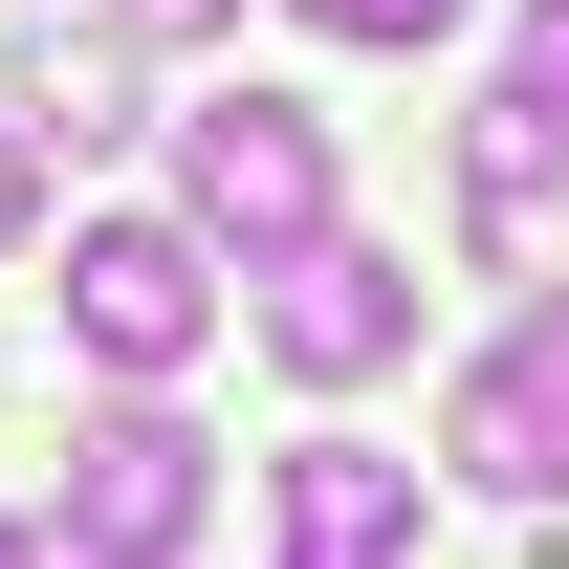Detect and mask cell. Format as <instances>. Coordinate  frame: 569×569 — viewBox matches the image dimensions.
Here are the masks:
<instances>
[{
    "mask_svg": "<svg viewBox=\"0 0 569 569\" xmlns=\"http://www.w3.org/2000/svg\"><path fill=\"white\" fill-rule=\"evenodd\" d=\"M438 460H460L482 503H569V284L460 372V395H438Z\"/></svg>",
    "mask_w": 569,
    "mask_h": 569,
    "instance_id": "cell-4",
    "label": "cell"
},
{
    "mask_svg": "<svg viewBox=\"0 0 569 569\" xmlns=\"http://www.w3.org/2000/svg\"><path fill=\"white\" fill-rule=\"evenodd\" d=\"M0 132H22V153H132V132H153V110H132V44H110V22H22Z\"/></svg>",
    "mask_w": 569,
    "mask_h": 569,
    "instance_id": "cell-7",
    "label": "cell"
},
{
    "mask_svg": "<svg viewBox=\"0 0 569 569\" xmlns=\"http://www.w3.org/2000/svg\"><path fill=\"white\" fill-rule=\"evenodd\" d=\"M307 22H329V44H438L460 0H307Z\"/></svg>",
    "mask_w": 569,
    "mask_h": 569,
    "instance_id": "cell-11",
    "label": "cell"
},
{
    "mask_svg": "<svg viewBox=\"0 0 569 569\" xmlns=\"http://www.w3.org/2000/svg\"><path fill=\"white\" fill-rule=\"evenodd\" d=\"M22 241H44V153L0 132V263H22Z\"/></svg>",
    "mask_w": 569,
    "mask_h": 569,
    "instance_id": "cell-12",
    "label": "cell"
},
{
    "mask_svg": "<svg viewBox=\"0 0 569 569\" xmlns=\"http://www.w3.org/2000/svg\"><path fill=\"white\" fill-rule=\"evenodd\" d=\"M263 351L307 372V395H351V372H395V351H417V263L329 219L307 263H263Z\"/></svg>",
    "mask_w": 569,
    "mask_h": 569,
    "instance_id": "cell-5",
    "label": "cell"
},
{
    "mask_svg": "<svg viewBox=\"0 0 569 569\" xmlns=\"http://www.w3.org/2000/svg\"><path fill=\"white\" fill-rule=\"evenodd\" d=\"M460 241H482L503 284L569 263V132L526 110V88H482V110H460Z\"/></svg>",
    "mask_w": 569,
    "mask_h": 569,
    "instance_id": "cell-6",
    "label": "cell"
},
{
    "mask_svg": "<svg viewBox=\"0 0 569 569\" xmlns=\"http://www.w3.org/2000/svg\"><path fill=\"white\" fill-rule=\"evenodd\" d=\"M284 569H417V460L307 438V460H284Z\"/></svg>",
    "mask_w": 569,
    "mask_h": 569,
    "instance_id": "cell-8",
    "label": "cell"
},
{
    "mask_svg": "<svg viewBox=\"0 0 569 569\" xmlns=\"http://www.w3.org/2000/svg\"><path fill=\"white\" fill-rule=\"evenodd\" d=\"M0 569H88V548H67V526H0Z\"/></svg>",
    "mask_w": 569,
    "mask_h": 569,
    "instance_id": "cell-13",
    "label": "cell"
},
{
    "mask_svg": "<svg viewBox=\"0 0 569 569\" xmlns=\"http://www.w3.org/2000/svg\"><path fill=\"white\" fill-rule=\"evenodd\" d=\"M503 88H526V110L569 132V0H526V22H503Z\"/></svg>",
    "mask_w": 569,
    "mask_h": 569,
    "instance_id": "cell-9",
    "label": "cell"
},
{
    "mask_svg": "<svg viewBox=\"0 0 569 569\" xmlns=\"http://www.w3.org/2000/svg\"><path fill=\"white\" fill-rule=\"evenodd\" d=\"M44 526H67L88 569H176L219 526V460H198V417H176V395H110V417L67 438V503H44Z\"/></svg>",
    "mask_w": 569,
    "mask_h": 569,
    "instance_id": "cell-2",
    "label": "cell"
},
{
    "mask_svg": "<svg viewBox=\"0 0 569 569\" xmlns=\"http://www.w3.org/2000/svg\"><path fill=\"white\" fill-rule=\"evenodd\" d=\"M198 329H219V263L176 241V219H67V351L88 372H198Z\"/></svg>",
    "mask_w": 569,
    "mask_h": 569,
    "instance_id": "cell-3",
    "label": "cell"
},
{
    "mask_svg": "<svg viewBox=\"0 0 569 569\" xmlns=\"http://www.w3.org/2000/svg\"><path fill=\"white\" fill-rule=\"evenodd\" d=\"M176 241H198V263H307V241H329V110H307V88L176 110Z\"/></svg>",
    "mask_w": 569,
    "mask_h": 569,
    "instance_id": "cell-1",
    "label": "cell"
},
{
    "mask_svg": "<svg viewBox=\"0 0 569 569\" xmlns=\"http://www.w3.org/2000/svg\"><path fill=\"white\" fill-rule=\"evenodd\" d=\"M110 44H241V0H110Z\"/></svg>",
    "mask_w": 569,
    "mask_h": 569,
    "instance_id": "cell-10",
    "label": "cell"
}]
</instances>
